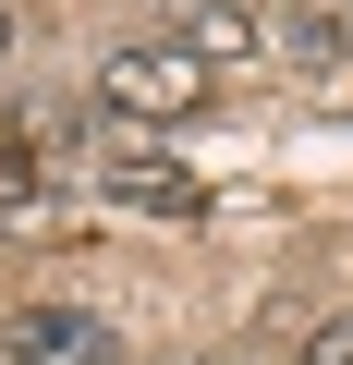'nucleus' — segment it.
<instances>
[{
    "label": "nucleus",
    "instance_id": "obj_1",
    "mask_svg": "<svg viewBox=\"0 0 353 365\" xmlns=\"http://www.w3.org/2000/svg\"><path fill=\"white\" fill-rule=\"evenodd\" d=\"M98 110H110V122H195V110H208V61H195L183 37L110 49V61H98Z\"/></svg>",
    "mask_w": 353,
    "mask_h": 365
},
{
    "label": "nucleus",
    "instance_id": "obj_2",
    "mask_svg": "<svg viewBox=\"0 0 353 365\" xmlns=\"http://www.w3.org/2000/svg\"><path fill=\"white\" fill-rule=\"evenodd\" d=\"M13 365H122V341L86 304H25L13 317Z\"/></svg>",
    "mask_w": 353,
    "mask_h": 365
},
{
    "label": "nucleus",
    "instance_id": "obj_3",
    "mask_svg": "<svg viewBox=\"0 0 353 365\" xmlns=\"http://www.w3.org/2000/svg\"><path fill=\"white\" fill-rule=\"evenodd\" d=\"M110 207H134V220H195V207H208V182H195L183 158L122 146V158H110Z\"/></svg>",
    "mask_w": 353,
    "mask_h": 365
},
{
    "label": "nucleus",
    "instance_id": "obj_4",
    "mask_svg": "<svg viewBox=\"0 0 353 365\" xmlns=\"http://www.w3.org/2000/svg\"><path fill=\"white\" fill-rule=\"evenodd\" d=\"M280 49H292L305 73H341V61H353V0H305V13L280 25Z\"/></svg>",
    "mask_w": 353,
    "mask_h": 365
},
{
    "label": "nucleus",
    "instance_id": "obj_5",
    "mask_svg": "<svg viewBox=\"0 0 353 365\" xmlns=\"http://www.w3.org/2000/svg\"><path fill=\"white\" fill-rule=\"evenodd\" d=\"M183 49L195 61H256V13L244 0H183Z\"/></svg>",
    "mask_w": 353,
    "mask_h": 365
},
{
    "label": "nucleus",
    "instance_id": "obj_6",
    "mask_svg": "<svg viewBox=\"0 0 353 365\" xmlns=\"http://www.w3.org/2000/svg\"><path fill=\"white\" fill-rule=\"evenodd\" d=\"M37 182H49L37 146H0V207H37Z\"/></svg>",
    "mask_w": 353,
    "mask_h": 365
},
{
    "label": "nucleus",
    "instance_id": "obj_7",
    "mask_svg": "<svg viewBox=\"0 0 353 365\" xmlns=\"http://www.w3.org/2000/svg\"><path fill=\"white\" fill-rule=\"evenodd\" d=\"M305 365H353V317H317L305 329Z\"/></svg>",
    "mask_w": 353,
    "mask_h": 365
},
{
    "label": "nucleus",
    "instance_id": "obj_8",
    "mask_svg": "<svg viewBox=\"0 0 353 365\" xmlns=\"http://www.w3.org/2000/svg\"><path fill=\"white\" fill-rule=\"evenodd\" d=\"M0 49H13V0H0Z\"/></svg>",
    "mask_w": 353,
    "mask_h": 365
}]
</instances>
